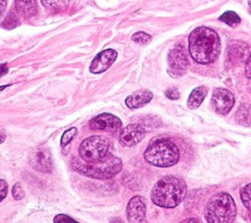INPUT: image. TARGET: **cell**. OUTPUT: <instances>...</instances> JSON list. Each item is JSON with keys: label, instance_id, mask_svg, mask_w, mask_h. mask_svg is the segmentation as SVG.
Wrapping results in <instances>:
<instances>
[{"label": "cell", "instance_id": "obj_1", "mask_svg": "<svg viewBox=\"0 0 251 223\" xmlns=\"http://www.w3.org/2000/svg\"><path fill=\"white\" fill-rule=\"evenodd\" d=\"M188 50L196 63H213L218 59L221 52L220 36L210 28L198 27L189 34Z\"/></svg>", "mask_w": 251, "mask_h": 223}, {"label": "cell", "instance_id": "obj_2", "mask_svg": "<svg viewBox=\"0 0 251 223\" xmlns=\"http://www.w3.org/2000/svg\"><path fill=\"white\" fill-rule=\"evenodd\" d=\"M186 195L185 182L175 176H165L151 191L152 201L161 207L172 208L179 204Z\"/></svg>", "mask_w": 251, "mask_h": 223}, {"label": "cell", "instance_id": "obj_3", "mask_svg": "<svg viewBox=\"0 0 251 223\" xmlns=\"http://www.w3.org/2000/svg\"><path fill=\"white\" fill-rule=\"evenodd\" d=\"M72 165L76 172L99 180L113 178L122 170L123 167L122 160L111 153H107L103 158L94 162L84 161V163H81L79 160L74 159Z\"/></svg>", "mask_w": 251, "mask_h": 223}, {"label": "cell", "instance_id": "obj_4", "mask_svg": "<svg viewBox=\"0 0 251 223\" xmlns=\"http://www.w3.org/2000/svg\"><path fill=\"white\" fill-rule=\"evenodd\" d=\"M235 202L226 193L215 195L205 209V218L209 223H231L235 220Z\"/></svg>", "mask_w": 251, "mask_h": 223}, {"label": "cell", "instance_id": "obj_5", "mask_svg": "<svg viewBox=\"0 0 251 223\" xmlns=\"http://www.w3.org/2000/svg\"><path fill=\"white\" fill-rule=\"evenodd\" d=\"M145 160L158 167H170L179 159L177 146L170 139H161L153 141L144 151Z\"/></svg>", "mask_w": 251, "mask_h": 223}, {"label": "cell", "instance_id": "obj_6", "mask_svg": "<svg viewBox=\"0 0 251 223\" xmlns=\"http://www.w3.org/2000/svg\"><path fill=\"white\" fill-rule=\"evenodd\" d=\"M109 139L103 136H91L79 144L78 153L83 161L94 162L103 158L109 150Z\"/></svg>", "mask_w": 251, "mask_h": 223}, {"label": "cell", "instance_id": "obj_7", "mask_svg": "<svg viewBox=\"0 0 251 223\" xmlns=\"http://www.w3.org/2000/svg\"><path fill=\"white\" fill-rule=\"evenodd\" d=\"M168 63L169 74L174 78H178L186 72L188 67V59L181 44L176 45L170 51L168 56Z\"/></svg>", "mask_w": 251, "mask_h": 223}, {"label": "cell", "instance_id": "obj_8", "mask_svg": "<svg viewBox=\"0 0 251 223\" xmlns=\"http://www.w3.org/2000/svg\"><path fill=\"white\" fill-rule=\"evenodd\" d=\"M234 104V95L226 88H216L212 95V106L214 110L221 114H227Z\"/></svg>", "mask_w": 251, "mask_h": 223}, {"label": "cell", "instance_id": "obj_9", "mask_svg": "<svg viewBox=\"0 0 251 223\" xmlns=\"http://www.w3.org/2000/svg\"><path fill=\"white\" fill-rule=\"evenodd\" d=\"M122 124L123 123L119 117L110 113H102L90 120L89 128L93 131L113 132L119 130L122 127Z\"/></svg>", "mask_w": 251, "mask_h": 223}, {"label": "cell", "instance_id": "obj_10", "mask_svg": "<svg viewBox=\"0 0 251 223\" xmlns=\"http://www.w3.org/2000/svg\"><path fill=\"white\" fill-rule=\"evenodd\" d=\"M145 129L138 124H129L126 126L120 134V143L126 147H130L140 142L145 137Z\"/></svg>", "mask_w": 251, "mask_h": 223}, {"label": "cell", "instance_id": "obj_11", "mask_svg": "<svg viewBox=\"0 0 251 223\" xmlns=\"http://www.w3.org/2000/svg\"><path fill=\"white\" fill-rule=\"evenodd\" d=\"M127 221L131 223L143 222L146 217V200L141 195H135L129 199L126 205Z\"/></svg>", "mask_w": 251, "mask_h": 223}, {"label": "cell", "instance_id": "obj_12", "mask_svg": "<svg viewBox=\"0 0 251 223\" xmlns=\"http://www.w3.org/2000/svg\"><path fill=\"white\" fill-rule=\"evenodd\" d=\"M117 56H118L117 51L111 48L101 51L92 60L89 66V71L92 74H100L105 72L116 61Z\"/></svg>", "mask_w": 251, "mask_h": 223}, {"label": "cell", "instance_id": "obj_13", "mask_svg": "<svg viewBox=\"0 0 251 223\" xmlns=\"http://www.w3.org/2000/svg\"><path fill=\"white\" fill-rule=\"evenodd\" d=\"M30 164L34 169H36L39 172H50L52 164L49 150L45 147L37 148L34 154L31 156Z\"/></svg>", "mask_w": 251, "mask_h": 223}, {"label": "cell", "instance_id": "obj_14", "mask_svg": "<svg viewBox=\"0 0 251 223\" xmlns=\"http://www.w3.org/2000/svg\"><path fill=\"white\" fill-rule=\"evenodd\" d=\"M153 98V93L148 89H139L129 94L125 102L126 105L130 109H137L145 104L149 103Z\"/></svg>", "mask_w": 251, "mask_h": 223}, {"label": "cell", "instance_id": "obj_15", "mask_svg": "<svg viewBox=\"0 0 251 223\" xmlns=\"http://www.w3.org/2000/svg\"><path fill=\"white\" fill-rule=\"evenodd\" d=\"M207 92H208V88H207V86H204V85H200V86H197L196 88H194L191 91V93L188 97V100H187L188 108H190V109L198 108L200 106V104L203 102L205 96L207 95Z\"/></svg>", "mask_w": 251, "mask_h": 223}, {"label": "cell", "instance_id": "obj_16", "mask_svg": "<svg viewBox=\"0 0 251 223\" xmlns=\"http://www.w3.org/2000/svg\"><path fill=\"white\" fill-rule=\"evenodd\" d=\"M17 12L27 18L36 13V1L35 0H15Z\"/></svg>", "mask_w": 251, "mask_h": 223}, {"label": "cell", "instance_id": "obj_17", "mask_svg": "<svg viewBox=\"0 0 251 223\" xmlns=\"http://www.w3.org/2000/svg\"><path fill=\"white\" fill-rule=\"evenodd\" d=\"M235 121L239 125L250 126L251 125V105L247 103L241 104L235 114Z\"/></svg>", "mask_w": 251, "mask_h": 223}, {"label": "cell", "instance_id": "obj_18", "mask_svg": "<svg viewBox=\"0 0 251 223\" xmlns=\"http://www.w3.org/2000/svg\"><path fill=\"white\" fill-rule=\"evenodd\" d=\"M44 8L51 12H60L66 9L70 0H40Z\"/></svg>", "mask_w": 251, "mask_h": 223}, {"label": "cell", "instance_id": "obj_19", "mask_svg": "<svg viewBox=\"0 0 251 223\" xmlns=\"http://www.w3.org/2000/svg\"><path fill=\"white\" fill-rule=\"evenodd\" d=\"M219 20L224 22L225 24L230 26V27H235V26H237L240 23L239 16L235 12H233V11L225 12L222 16H220Z\"/></svg>", "mask_w": 251, "mask_h": 223}, {"label": "cell", "instance_id": "obj_20", "mask_svg": "<svg viewBox=\"0 0 251 223\" xmlns=\"http://www.w3.org/2000/svg\"><path fill=\"white\" fill-rule=\"evenodd\" d=\"M240 198L245 207L251 210V183L240 190Z\"/></svg>", "mask_w": 251, "mask_h": 223}, {"label": "cell", "instance_id": "obj_21", "mask_svg": "<svg viewBox=\"0 0 251 223\" xmlns=\"http://www.w3.org/2000/svg\"><path fill=\"white\" fill-rule=\"evenodd\" d=\"M76 134H77V129L75 127L70 128L69 130L64 132V134L62 135V138H61V146L62 147L67 146L75 139Z\"/></svg>", "mask_w": 251, "mask_h": 223}, {"label": "cell", "instance_id": "obj_22", "mask_svg": "<svg viewBox=\"0 0 251 223\" xmlns=\"http://www.w3.org/2000/svg\"><path fill=\"white\" fill-rule=\"evenodd\" d=\"M150 39L151 36L144 31H137L131 35V40L139 44H146L150 41Z\"/></svg>", "mask_w": 251, "mask_h": 223}, {"label": "cell", "instance_id": "obj_23", "mask_svg": "<svg viewBox=\"0 0 251 223\" xmlns=\"http://www.w3.org/2000/svg\"><path fill=\"white\" fill-rule=\"evenodd\" d=\"M19 22L20 21H19L18 17L13 12H10L9 15L6 17L2 26L6 28H13L19 25Z\"/></svg>", "mask_w": 251, "mask_h": 223}, {"label": "cell", "instance_id": "obj_24", "mask_svg": "<svg viewBox=\"0 0 251 223\" xmlns=\"http://www.w3.org/2000/svg\"><path fill=\"white\" fill-rule=\"evenodd\" d=\"M12 195L14 196L15 199L20 200L25 196V192L22 188V186L20 185V183H16L12 189Z\"/></svg>", "mask_w": 251, "mask_h": 223}, {"label": "cell", "instance_id": "obj_25", "mask_svg": "<svg viewBox=\"0 0 251 223\" xmlns=\"http://www.w3.org/2000/svg\"><path fill=\"white\" fill-rule=\"evenodd\" d=\"M53 222L54 223H67V222H77L76 220H75L74 218H72L71 216L69 215H66V214H58L54 217L53 219Z\"/></svg>", "mask_w": 251, "mask_h": 223}, {"label": "cell", "instance_id": "obj_26", "mask_svg": "<svg viewBox=\"0 0 251 223\" xmlns=\"http://www.w3.org/2000/svg\"><path fill=\"white\" fill-rule=\"evenodd\" d=\"M165 95L172 99V100H176V99H178L179 98V92L178 90L176 88V87H170L168 88L166 91H165Z\"/></svg>", "mask_w": 251, "mask_h": 223}, {"label": "cell", "instance_id": "obj_27", "mask_svg": "<svg viewBox=\"0 0 251 223\" xmlns=\"http://www.w3.org/2000/svg\"><path fill=\"white\" fill-rule=\"evenodd\" d=\"M8 193V184L6 183V181L0 179V201H2Z\"/></svg>", "mask_w": 251, "mask_h": 223}, {"label": "cell", "instance_id": "obj_28", "mask_svg": "<svg viewBox=\"0 0 251 223\" xmlns=\"http://www.w3.org/2000/svg\"><path fill=\"white\" fill-rule=\"evenodd\" d=\"M245 75L248 80L251 81V55L248 57L246 61V66H245Z\"/></svg>", "mask_w": 251, "mask_h": 223}, {"label": "cell", "instance_id": "obj_29", "mask_svg": "<svg viewBox=\"0 0 251 223\" xmlns=\"http://www.w3.org/2000/svg\"><path fill=\"white\" fill-rule=\"evenodd\" d=\"M7 73H8V66H7V64L6 63L0 64V77L4 76Z\"/></svg>", "mask_w": 251, "mask_h": 223}, {"label": "cell", "instance_id": "obj_30", "mask_svg": "<svg viewBox=\"0 0 251 223\" xmlns=\"http://www.w3.org/2000/svg\"><path fill=\"white\" fill-rule=\"evenodd\" d=\"M7 6V0H0V16L4 13Z\"/></svg>", "mask_w": 251, "mask_h": 223}, {"label": "cell", "instance_id": "obj_31", "mask_svg": "<svg viewBox=\"0 0 251 223\" xmlns=\"http://www.w3.org/2000/svg\"><path fill=\"white\" fill-rule=\"evenodd\" d=\"M5 139H6L5 134H3V133L0 132V143H2V142L5 140Z\"/></svg>", "mask_w": 251, "mask_h": 223}, {"label": "cell", "instance_id": "obj_32", "mask_svg": "<svg viewBox=\"0 0 251 223\" xmlns=\"http://www.w3.org/2000/svg\"><path fill=\"white\" fill-rule=\"evenodd\" d=\"M8 86H10V84H6V85H2V86H0V91H1V90H3L4 88L8 87Z\"/></svg>", "mask_w": 251, "mask_h": 223}, {"label": "cell", "instance_id": "obj_33", "mask_svg": "<svg viewBox=\"0 0 251 223\" xmlns=\"http://www.w3.org/2000/svg\"><path fill=\"white\" fill-rule=\"evenodd\" d=\"M248 6H249V9H250V12H251V0L248 1Z\"/></svg>", "mask_w": 251, "mask_h": 223}]
</instances>
